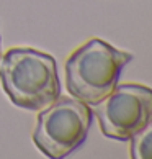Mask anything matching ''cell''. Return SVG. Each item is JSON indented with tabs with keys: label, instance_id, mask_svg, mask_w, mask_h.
Listing matches in <instances>:
<instances>
[{
	"label": "cell",
	"instance_id": "1",
	"mask_svg": "<svg viewBox=\"0 0 152 159\" xmlns=\"http://www.w3.org/2000/svg\"><path fill=\"white\" fill-rule=\"evenodd\" d=\"M0 82L11 103L31 111L61 95L56 59L31 48H11L0 57Z\"/></svg>",
	"mask_w": 152,
	"mask_h": 159
},
{
	"label": "cell",
	"instance_id": "2",
	"mask_svg": "<svg viewBox=\"0 0 152 159\" xmlns=\"http://www.w3.org/2000/svg\"><path fill=\"white\" fill-rule=\"evenodd\" d=\"M132 54L116 49L103 39H90L75 49L66 62V85L72 97L97 105L111 93L123 67Z\"/></svg>",
	"mask_w": 152,
	"mask_h": 159
},
{
	"label": "cell",
	"instance_id": "3",
	"mask_svg": "<svg viewBox=\"0 0 152 159\" xmlns=\"http://www.w3.org/2000/svg\"><path fill=\"white\" fill-rule=\"evenodd\" d=\"M93 111L79 98L57 97L49 107L39 110L33 141L51 159H61L74 152L85 141Z\"/></svg>",
	"mask_w": 152,
	"mask_h": 159
},
{
	"label": "cell",
	"instance_id": "4",
	"mask_svg": "<svg viewBox=\"0 0 152 159\" xmlns=\"http://www.w3.org/2000/svg\"><path fill=\"white\" fill-rule=\"evenodd\" d=\"M93 107L105 136L129 141L152 115V89L142 84H116L111 93Z\"/></svg>",
	"mask_w": 152,
	"mask_h": 159
},
{
	"label": "cell",
	"instance_id": "5",
	"mask_svg": "<svg viewBox=\"0 0 152 159\" xmlns=\"http://www.w3.org/2000/svg\"><path fill=\"white\" fill-rule=\"evenodd\" d=\"M129 154L132 159H152V115L147 123L129 138Z\"/></svg>",
	"mask_w": 152,
	"mask_h": 159
},
{
	"label": "cell",
	"instance_id": "6",
	"mask_svg": "<svg viewBox=\"0 0 152 159\" xmlns=\"http://www.w3.org/2000/svg\"><path fill=\"white\" fill-rule=\"evenodd\" d=\"M0 57H2V56H0Z\"/></svg>",
	"mask_w": 152,
	"mask_h": 159
}]
</instances>
